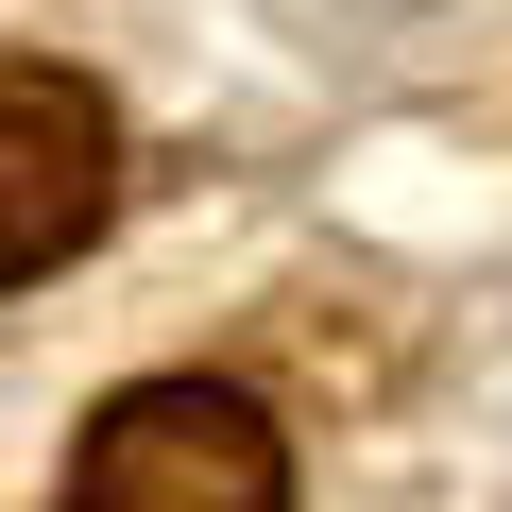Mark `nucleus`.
Listing matches in <instances>:
<instances>
[{
    "label": "nucleus",
    "instance_id": "obj_1",
    "mask_svg": "<svg viewBox=\"0 0 512 512\" xmlns=\"http://www.w3.org/2000/svg\"><path fill=\"white\" fill-rule=\"evenodd\" d=\"M69 512H291V444L222 376H137L69 444Z\"/></svg>",
    "mask_w": 512,
    "mask_h": 512
},
{
    "label": "nucleus",
    "instance_id": "obj_2",
    "mask_svg": "<svg viewBox=\"0 0 512 512\" xmlns=\"http://www.w3.org/2000/svg\"><path fill=\"white\" fill-rule=\"evenodd\" d=\"M103 205H120V103L86 69L0 52V291L52 274V256H86Z\"/></svg>",
    "mask_w": 512,
    "mask_h": 512
}]
</instances>
